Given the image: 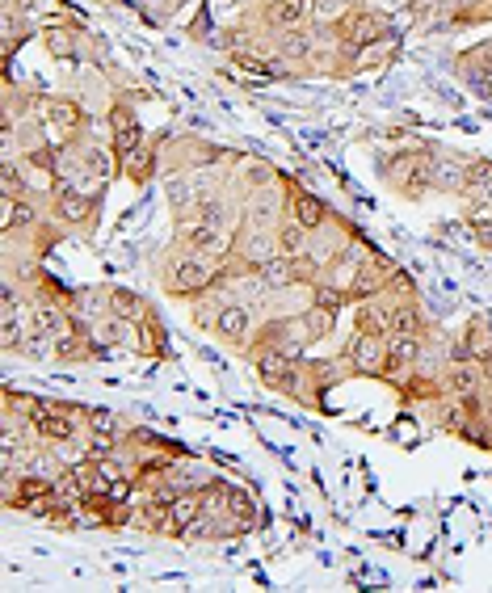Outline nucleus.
<instances>
[{"instance_id":"obj_1","label":"nucleus","mask_w":492,"mask_h":593,"mask_svg":"<svg viewBox=\"0 0 492 593\" xmlns=\"http://www.w3.org/2000/svg\"><path fill=\"white\" fill-rule=\"evenodd\" d=\"M164 295L169 299H181V303H194L202 291H211L215 278H219V261L202 257L194 249H181V244H173L169 253L160 257V270H156Z\"/></svg>"},{"instance_id":"obj_2","label":"nucleus","mask_w":492,"mask_h":593,"mask_svg":"<svg viewBox=\"0 0 492 593\" xmlns=\"http://www.w3.org/2000/svg\"><path fill=\"white\" fill-rule=\"evenodd\" d=\"M383 177L387 186H392L400 198L408 202H421L429 190V165H434V148H408V152H396V156H383Z\"/></svg>"},{"instance_id":"obj_3","label":"nucleus","mask_w":492,"mask_h":593,"mask_svg":"<svg viewBox=\"0 0 492 593\" xmlns=\"http://www.w3.org/2000/svg\"><path fill=\"white\" fill-rule=\"evenodd\" d=\"M43 122H47V131L55 135V143H80V139H89V110L80 106V97L72 93H43Z\"/></svg>"},{"instance_id":"obj_4","label":"nucleus","mask_w":492,"mask_h":593,"mask_svg":"<svg viewBox=\"0 0 492 593\" xmlns=\"http://www.w3.org/2000/svg\"><path fill=\"white\" fill-rule=\"evenodd\" d=\"M337 34V43L345 47V51H358V47H366V43H375V38H383V34H392V17H387L383 9H371V5H354L345 17H337L333 26H328Z\"/></svg>"},{"instance_id":"obj_5","label":"nucleus","mask_w":492,"mask_h":593,"mask_svg":"<svg viewBox=\"0 0 492 593\" xmlns=\"http://www.w3.org/2000/svg\"><path fill=\"white\" fill-rule=\"evenodd\" d=\"M173 244L181 249H194L211 261H228L236 249V232H223L215 223H202V219H177L173 223Z\"/></svg>"},{"instance_id":"obj_6","label":"nucleus","mask_w":492,"mask_h":593,"mask_svg":"<svg viewBox=\"0 0 492 593\" xmlns=\"http://www.w3.org/2000/svg\"><path fill=\"white\" fill-rule=\"evenodd\" d=\"M207 333H211L215 341H223V345H232L236 354H244V350H249V341H253V333H257V316H253L249 303L223 299Z\"/></svg>"},{"instance_id":"obj_7","label":"nucleus","mask_w":492,"mask_h":593,"mask_svg":"<svg viewBox=\"0 0 492 593\" xmlns=\"http://www.w3.org/2000/svg\"><path fill=\"white\" fill-rule=\"evenodd\" d=\"M51 215L64 223V228H93L101 219V194L80 190V186H55Z\"/></svg>"},{"instance_id":"obj_8","label":"nucleus","mask_w":492,"mask_h":593,"mask_svg":"<svg viewBox=\"0 0 492 593\" xmlns=\"http://www.w3.org/2000/svg\"><path fill=\"white\" fill-rule=\"evenodd\" d=\"M278 186H282V207H286V215H291L295 223H303L307 232H316L320 223L333 215V211H328V202H320L312 190H303L291 173H278Z\"/></svg>"},{"instance_id":"obj_9","label":"nucleus","mask_w":492,"mask_h":593,"mask_svg":"<svg viewBox=\"0 0 492 593\" xmlns=\"http://www.w3.org/2000/svg\"><path fill=\"white\" fill-rule=\"evenodd\" d=\"M341 358H345V366H350V375L383 379V375H387V337H366V333H354Z\"/></svg>"},{"instance_id":"obj_10","label":"nucleus","mask_w":492,"mask_h":593,"mask_svg":"<svg viewBox=\"0 0 492 593\" xmlns=\"http://www.w3.org/2000/svg\"><path fill=\"white\" fill-rule=\"evenodd\" d=\"M257 22L270 34H286L299 26H312V0H261L253 9Z\"/></svg>"},{"instance_id":"obj_11","label":"nucleus","mask_w":492,"mask_h":593,"mask_svg":"<svg viewBox=\"0 0 492 593\" xmlns=\"http://www.w3.org/2000/svg\"><path fill=\"white\" fill-rule=\"evenodd\" d=\"M156 173H160V143L156 139H143L139 148L118 156V177H127L131 186H148Z\"/></svg>"},{"instance_id":"obj_12","label":"nucleus","mask_w":492,"mask_h":593,"mask_svg":"<svg viewBox=\"0 0 492 593\" xmlns=\"http://www.w3.org/2000/svg\"><path fill=\"white\" fill-rule=\"evenodd\" d=\"M219 476L215 472H207L194 455H186V459H177V463H169L164 467V488L169 493H202V488H211Z\"/></svg>"},{"instance_id":"obj_13","label":"nucleus","mask_w":492,"mask_h":593,"mask_svg":"<svg viewBox=\"0 0 492 593\" xmlns=\"http://www.w3.org/2000/svg\"><path fill=\"white\" fill-rule=\"evenodd\" d=\"M429 186L434 194H467V160L450 156V152H434V165H429Z\"/></svg>"},{"instance_id":"obj_14","label":"nucleus","mask_w":492,"mask_h":593,"mask_svg":"<svg viewBox=\"0 0 492 593\" xmlns=\"http://www.w3.org/2000/svg\"><path fill=\"white\" fill-rule=\"evenodd\" d=\"M442 383H446V396H471V392H484V366L476 358H459V362H446L442 366Z\"/></svg>"},{"instance_id":"obj_15","label":"nucleus","mask_w":492,"mask_h":593,"mask_svg":"<svg viewBox=\"0 0 492 593\" xmlns=\"http://www.w3.org/2000/svg\"><path fill=\"white\" fill-rule=\"evenodd\" d=\"M396 55H400V34H383L375 38V43H366L354 51V76L358 72H383V68H392L396 64Z\"/></svg>"},{"instance_id":"obj_16","label":"nucleus","mask_w":492,"mask_h":593,"mask_svg":"<svg viewBox=\"0 0 492 593\" xmlns=\"http://www.w3.org/2000/svg\"><path fill=\"white\" fill-rule=\"evenodd\" d=\"M101 295H106V312H110V316H118V320L139 324L143 316L152 312V303L143 299L139 291H131V286H101Z\"/></svg>"},{"instance_id":"obj_17","label":"nucleus","mask_w":492,"mask_h":593,"mask_svg":"<svg viewBox=\"0 0 492 593\" xmlns=\"http://www.w3.org/2000/svg\"><path fill=\"white\" fill-rule=\"evenodd\" d=\"M135 333H139V345H135V354H139V358H152V362L169 358V333H164V324H160L156 308L135 324Z\"/></svg>"},{"instance_id":"obj_18","label":"nucleus","mask_w":492,"mask_h":593,"mask_svg":"<svg viewBox=\"0 0 492 593\" xmlns=\"http://www.w3.org/2000/svg\"><path fill=\"white\" fill-rule=\"evenodd\" d=\"M354 333H366V337H392V312H387V303H383V299L354 303Z\"/></svg>"},{"instance_id":"obj_19","label":"nucleus","mask_w":492,"mask_h":593,"mask_svg":"<svg viewBox=\"0 0 492 593\" xmlns=\"http://www.w3.org/2000/svg\"><path fill=\"white\" fill-rule=\"evenodd\" d=\"M240 165L244 169H236V186H240V194L249 198L253 190H270V186H278V169L270 165V160H257V156H240Z\"/></svg>"},{"instance_id":"obj_20","label":"nucleus","mask_w":492,"mask_h":593,"mask_svg":"<svg viewBox=\"0 0 492 593\" xmlns=\"http://www.w3.org/2000/svg\"><path fill=\"white\" fill-rule=\"evenodd\" d=\"M244 535H253V530L261 526V509H257V497L249 493V488H240V484H228V509H223Z\"/></svg>"},{"instance_id":"obj_21","label":"nucleus","mask_w":492,"mask_h":593,"mask_svg":"<svg viewBox=\"0 0 492 593\" xmlns=\"http://www.w3.org/2000/svg\"><path fill=\"white\" fill-rule=\"evenodd\" d=\"M392 333L396 337H429V316L421 308V299H408V303H392Z\"/></svg>"},{"instance_id":"obj_22","label":"nucleus","mask_w":492,"mask_h":593,"mask_svg":"<svg viewBox=\"0 0 492 593\" xmlns=\"http://www.w3.org/2000/svg\"><path fill=\"white\" fill-rule=\"evenodd\" d=\"M463 345H467V354L476 358V362H484L488 354H492V316L488 312H476L467 324H463Z\"/></svg>"},{"instance_id":"obj_23","label":"nucleus","mask_w":492,"mask_h":593,"mask_svg":"<svg viewBox=\"0 0 492 593\" xmlns=\"http://www.w3.org/2000/svg\"><path fill=\"white\" fill-rule=\"evenodd\" d=\"M257 274L265 278V286H270V295L299 286V282H295V257H282V253H274L265 265H257Z\"/></svg>"},{"instance_id":"obj_24","label":"nucleus","mask_w":492,"mask_h":593,"mask_svg":"<svg viewBox=\"0 0 492 593\" xmlns=\"http://www.w3.org/2000/svg\"><path fill=\"white\" fill-rule=\"evenodd\" d=\"M274 240H278V253L282 257H303L307 253V244H312V232L303 228V223H295L291 215H286L278 228H274Z\"/></svg>"},{"instance_id":"obj_25","label":"nucleus","mask_w":492,"mask_h":593,"mask_svg":"<svg viewBox=\"0 0 492 593\" xmlns=\"http://www.w3.org/2000/svg\"><path fill=\"white\" fill-rule=\"evenodd\" d=\"M34 17L30 13H17V9H5V64H9V59L17 55V47H22V43H30V38H34Z\"/></svg>"},{"instance_id":"obj_26","label":"nucleus","mask_w":492,"mask_h":593,"mask_svg":"<svg viewBox=\"0 0 492 593\" xmlns=\"http://www.w3.org/2000/svg\"><path fill=\"white\" fill-rule=\"evenodd\" d=\"M488 190H492V160H488V156L467 160V194H463V198L480 202Z\"/></svg>"},{"instance_id":"obj_27","label":"nucleus","mask_w":492,"mask_h":593,"mask_svg":"<svg viewBox=\"0 0 492 593\" xmlns=\"http://www.w3.org/2000/svg\"><path fill=\"white\" fill-rule=\"evenodd\" d=\"M299 320H303V329H307L312 341L333 337V329H337V312H324V308H316V303H307V308L299 312Z\"/></svg>"},{"instance_id":"obj_28","label":"nucleus","mask_w":492,"mask_h":593,"mask_svg":"<svg viewBox=\"0 0 492 593\" xmlns=\"http://www.w3.org/2000/svg\"><path fill=\"white\" fill-rule=\"evenodd\" d=\"M312 303H316V308H324V312H341L350 299H345V291H341V286H333V282H320V286H312Z\"/></svg>"},{"instance_id":"obj_29","label":"nucleus","mask_w":492,"mask_h":593,"mask_svg":"<svg viewBox=\"0 0 492 593\" xmlns=\"http://www.w3.org/2000/svg\"><path fill=\"white\" fill-rule=\"evenodd\" d=\"M186 5V0H139V9L152 17V22H169V17Z\"/></svg>"},{"instance_id":"obj_30","label":"nucleus","mask_w":492,"mask_h":593,"mask_svg":"<svg viewBox=\"0 0 492 593\" xmlns=\"http://www.w3.org/2000/svg\"><path fill=\"white\" fill-rule=\"evenodd\" d=\"M450 0H404V9L417 17V22H434V13H442Z\"/></svg>"},{"instance_id":"obj_31","label":"nucleus","mask_w":492,"mask_h":593,"mask_svg":"<svg viewBox=\"0 0 492 593\" xmlns=\"http://www.w3.org/2000/svg\"><path fill=\"white\" fill-rule=\"evenodd\" d=\"M471 236H476L480 249H492V223L488 219H471Z\"/></svg>"},{"instance_id":"obj_32","label":"nucleus","mask_w":492,"mask_h":593,"mask_svg":"<svg viewBox=\"0 0 492 593\" xmlns=\"http://www.w3.org/2000/svg\"><path fill=\"white\" fill-rule=\"evenodd\" d=\"M223 5H232V9H240V13H244V9H253V5H261V0H223Z\"/></svg>"},{"instance_id":"obj_33","label":"nucleus","mask_w":492,"mask_h":593,"mask_svg":"<svg viewBox=\"0 0 492 593\" xmlns=\"http://www.w3.org/2000/svg\"><path fill=\"white\" fill-rule=\"evenodd\" d=\"M488 392H492V387H488Z\"/></svg>"}]
</instances>
